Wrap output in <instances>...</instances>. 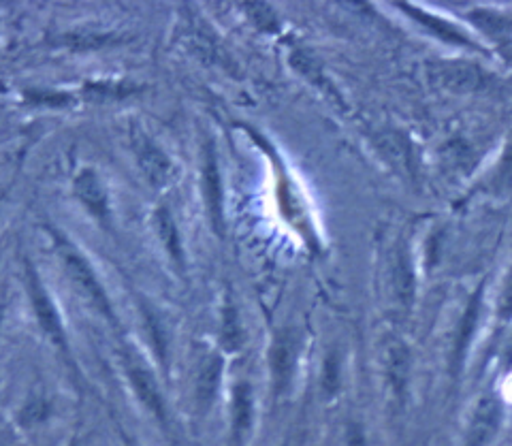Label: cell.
I'll return each mask as SVG.
<instances>
[{"mask_svg": "<svg viewBox=\"0 0 512 446\" xmlns=\"http://www.w3.org/2000/svg\"><path fill=\"white\" fill-rule=\"evenodd\" d=\"M56 244H58V252H60V259L64 269H67V276L73 282L75 289L79 291L92 310L99 312L107 323L111 325H118V316L114 312V306H111V301L103 289L101 280L96 278L94 269L90 267V263L84 259V254L75 250L71 244H67L64 240L56 235Z\"/></svg>", "mask_w": 512, "mask_h": 446, "instance_id": "1", "label": "cell"}, {"mask_svg": "<svg viewBox=\"0 0 512 446\" xmlns=\"http://www.w3.org/2000/svg\"><path fill=\"white\" fill-rule=\"evenodd\" d=\"M26 291H28L30 306H32V312H35L37 325L43 331V336L54 344V348L64 357V361L73 365L69 336H67V329H64L62 316L52 301L50 293H47L45 284L41 282L37 269L32 267L30 261H26Z\"/></svg>", "mask_w": 512, "mask_h": 446, "instance_id": "2", "label": "cell"}, {"mask_svg": "<svg viewBox=\"0 0 512 446\" xmlns=\"http://www.w3.org/2000/svg\"><path fill=\"white\" fill-rule=\"evenodd\" d=\"M120 361H122V370L126 374L128 385H131L141 406L146 408L160 425H167V421H169L167 404H165L163 391H160L152 370L133 353L131 348L120 350Z\"/></svg>", "mask_w": 512, "mask_h": 446, "instance_id": "3", "label": "cell"}, {"mask_svg": "<svg viewBox=\"0 0 512 446\" xmlns=\"http://www.w3.org/2000/svg\"><path fill=\"white\" fill-rule=\"evenodd\" d=\"M299 359V340L293 331H282L271 342L269 348V372H271V389L276 397L288 393L293 385L295 370Z\"/></svg>", "mask_w": 512, "mask_h": 446, "instance_id": "4", "label": "cell"}, {"mask_svg": "<svg viewBox=\"0 0 512 446\" xmlns=\"http://www.w3.org/2000/svg\"><path fill=\"white\" fill-rule=\"evenodd\" d=\"M382 363H384V374H387L391 393L399 402H404L408 393V382H410V368H412L408 346L399 338L389 336L384 340Z\"/></svg>", "mask_w": 512, "mask_h": 446, "instance_id": "5", "label": "cell"}, {"mask_svg": "<svg viewBox=\"0 0 512 446\" xmlns=\"http://www.w3.org/2000/svg\"><path fill=\"white\" fill-rule=\"evenodd\" d=\"M431 79L451 92H474L485 88L487 75L483 69L470 65V62H436L431 65Z\"/></svg>", "mask_w": 512, "mask_h": 446, "instance_id": "6", "label": "cell"}, {"mask_svg": "<svg viewBox=\"0 0 512 446\" xmlns=\"http://www.w3.org/2000/svg\"><path fill=\"white\" fill-rule=\"evenodd\" d=\"M133 152L143 175H146L152 186L160 188L169 184L173 175L169 156L160 150L148 135H143L139 131L133 135Z\"/></svg>", "mask_w": 512, "mask_h": 446, "instance_id": "7", "label": "cell"}, {"mask_svg": "<svg viewBox=\"0 0 512 446\" xmlns=\"http://www.w3.org/2000/svg\"><path fill=\"white\" fill-rule=\"evenodd\" d=\"M203 195L207 212H210L212 229L222 235L224 231V203H222V178L218 169V158L212 143H207L203 152Z\"/></svg>", "mask_w": 512, "mask_h": 446, "instance_id": "8", "label": "cell"}, {"mask_svg": "<svg viewBox=\"0 0 512 446\" xmlns=\"http://www.w3.org/2000/svg\"><path fill=\"white\" fill-rule=\"evenodd\" d=\"M502 423V404L498 397L485 395L483 400L476 404L472 414V421L468 427L466 446H487L491 438L498 434Z\"/></svg>", "mask_w": 512, "mask_h": 446, "instance_id": "9", "label": "cell"}, {"mask_svg": "<svg viewBox=\"0 0 512 446\" xmlns=\"http://www.w3.org/2000/svg\"><path fill=\"white\" fill-rule=\"evenodd\" d=\"M224 359L220 353H205L197 365L195 376V404L201 412H207L216 402L222 385Z\"/></svg>", "mask_w": 512, "mask_h": 446, "instance_id": "10", "label": "cell"}, {"mask_svg": "<svg viewBox=\"0 0 512 446\" xmlns=\"http://www.w3.org/2000/svg\"><path fill=\"white\" fill-rule=\"evenodd\" d=\"M254 423V395L250 382L239 380L233 387L231 397V442L233 446H244Z\"/></svg>", "mask_w": 512, "mask_h": 446, "instance_id": "11", "label": "cell"}, {"mask_svg": "<svg viewBox=\"0 0 512 446\" xmlns=\"http://www.w3.org/2000/svg\"><path fill=\"white\" fill-rule=\"evenodd\" d=\"M483 289H485V284H480L474 291V295L470 297L468 306H466V312H463L461 321H459V329H457L455 344H453V359H451V368H453L455 376H459V372L463 368V359H466V353H468V348H470L472 338L476 333V327H478L480 306H483Z\"/></svg>", "mask_w": 512, "mask_h": 446, "instance_id": "12", "label": "cell"}, {"mask_svg": "<svg viewBox=\"0 0 512 446\" xmlns=\"http://www.w3.org/2000/svg\"><path fill=\"white\" fill-rule=\"evenodd\" d=\"M73 186H75V195L86 205V210L92 216L105 220L109 214V197L96 171L82 169L77 173Z\"/></svg>", "mask_w": 512, "mask_h": 446, "instance_id": "13", "label": "cell"}, {"mask_svg": "<svg viewBox=\"0 0 512 446\" xmlns=\"http://www.w3.org/2000/svg\"><path fill=\"white\" fill-rule=\"evenodd\" d=\"M402 11L408 13L410 18H414V22H419L423 28H427L431 35H436L438 39H442L446 43L461 45V47H476V43L466 33H463V30H459L451 22L438 18V15H431L419 7H406V5H402Z\"/></svg>", "mask_w": 512, "mask_h": 446, "instance_id": "14", "label": "cell"}, {"mask_svg": "<svg viewBox=\"0 0 512 446\" xmlns=\"http://www.w3.org/2000/svg\"><path fill=\"white\" fill-rule=\"evenodd\" d=\"M391 282H393V291H395V297L399 304H402L404 308H410L412 299H414V272H412L410 254L404 244H399L393 252Z\"/></svg>", "mask_w": 512, "mask_h": 446, "instance_id": "15", "label": "cell"}, {"mask_svg": "<svg viewBox=\"0 0 512 446\" xmlns=\"http://www.w3.org/2000/svg\"><path fill=\"white\" fill-rule=\"evenodd\" d=\"M246 333L242 327V318H239L237 308L227 301V306L222 310V321H220V344L227 353H237L239 348L244 346Z\"/></svg>", "mask_w": 512, "mask_h": 446, "instance_id": "16", "label": "cell"}, {"mask_svg": "<svg viewBox=\"0 0 512 446\" xmlns=\"http://www.w3.org/2000/svg\"><path fill=\"white\" fill-rule=\"evenodd\" d=\"M156 225H158V233H160V240H163L167 252L171 254V259L175 263H184V252H182V240H180V233L178 227H175V220L169 214V210H158L156 214Z\"/></svg>", "mask_w": 512, "mask_h": 446, "instance_id": "17", "label": "cell"}, {"mask_svg": "<svg viewBox=\"0 0 512 446\" xmlns=\"http://www.w3.org/2000/svg\"><path fill=\"white\" fill-rule=\"evenodd\" d=\"M143 312V323H146V329H148V336H150V342H152V350L154 355L158 357V361L165 365L169 363V340H167V331H165V325L160 318L150 310L143 306L141 308Z\"/></svg>", "mask_w": 512, "mask_h": 446, "instance_id": "18", "label": "cell"}, {"mask_svg": "<svg viewBox=\"0 0 512 446\" xmlns=\"http://www.w3.org/2000/svg\"><path fill=\"white\" fill-rule=\"evenodd\" d=\"M380 148L384 152V156L391 158V161L397 165V167H406L410 169V163H412V152H410V146L408 141L399 135V133H384L380 135Z\"/></svg>", "mask_w": 512, "mask_h": 446, "instance_id": "19", "label": "cell"}, {"mask_svg": "<svg viewBox=\"0 0 512 446\" xmlns=\"http://www.w3.org/2000/svg\"><path fill=\"white\" fill-rule=\"evenodd\" d=\"M291 62H293V67H295L301 75H306V77L310 79V82L316 84L320 90H327L329 94H335V90H333L331 84L327 82V77L323 75V71H320L318 62H316L314 58H310L306 52H293Z\"/></svg>", "mask_w": 512, "mask_h": 446, "instance_id": "20", "label": "cell"}, {"mask_svg": "<svg viewBox=\"0 0 512 446\" xmlns=\"http://www.w3.org/2000/svg\"><path fill=\"white\" fill-rule=\"evenodd\" d=\"M244 11L252 20V24H256L261 30H267V33H274V30H278V24H280L278 15L269 5L248 3V5H244Z\"/></svg>", "mask_w": 512, "mask_h": 446, "instance_id": "21", "label": "cell"}, {"mask_svg": "<svg viewBox=\"0 0 512 446\" xmlns=\"http://www.w3.org/2000/svg\"><path fill=\"white\" fill-rule=\"evenodd\" d=\"M340 389V361L335 355H329L323 368V393L333 397Z\"/></svg>", "mask_w": 512, "mask_h": 446, "instance_id": "22", "label": "cell"}, {"mask_svg": "<svg viewBox=\"0 0 512 446\" xmlns=\"http://www.w3.org/2000/svg\"><path fill=\"white\" fill-rule=\"evenodd\" d=\"M47 410H50V406H47V402L43 400H32L26 404V408L22 410L20 414V423L24 427H30V425H37L41 421H45L47 417Z\"/></svg>", "mask_w": 512, "mask_h": 446, "instance_id": "23", "label": "cell"}, {"mask_svg": "<svg viewBox=\"0 0 512 446\" xmlns=\"http://www.w3.org/2000/svg\"><path fill=\"white\" fill-rule=\"evenodd\" d=\"M109 37L107 35H64L62 43H67L73 50H90V47H99L103 43H107Z\"/></svg>", "mask_w": 512, "mask_h": 446, "instance_id": "24", "label": "cell"}, {"mask_svg": "<svg viewBox=\"0 0 512 446\" xmlns=\"http://www.w3.org/2000/svg\"><path fill=\"white\" fill-rule=\"evenodd\" d=\"M500 318L502 321H510L512 318V272L504 284L502 299H500Z\"/></svg>", "mask_w": 512, "mask_h": 446, "instance_id": "25", "label": "cell"}, {"mask_svg": "<svg viewBox=\"0 0 512 446\" xmlns=\"http://www.w3.org/2000/svg\"><path fill=\"white\" fill-rule=\"evenodd\" d=\"M348 446H365V436L361 432V427L357 425H350L348 427Z\"/></svg>", "mask_w": 512, "mask_h": 446, "instance_id": "26", "label": "cell"}, {"mask_svg": "<svg viewBox=\"0 0 512 446\" xmlns=\"http://www.w3.org/2000/svg\"><path fill=\"white\" fill-rule=\"evenodd\" d=\"M122 440H124V446H139L131 436H126V434H122Z\"/></svg>", "mask_w": 512, "mask_h": 446, "instance_id": "27", "label": "cell"}, {"mask_svg": "<svg viewBox=\"0 0 512 446\" xmlns=\"http://www.w3.org/2000/svg\"><path fill=\"white\" fill-rule=\"evenodd\" d=\"M3 316H5V306L0 304V325H3Z\"/></svg>", "mask_w": 512, "mask_h": 446, "instance_id": "28", "label": "cell"}, {"mask_svg": "<svg viewBox=\"0 0 512 446\" xmlns=\"http://www.w3.org/2000/svg\"><path fill=\"white\" fill-rule=\"evenodd\" d=\"M69 446H79V444H77V440H71V442H69Z\"/></svg>", "mask_w": 512, "mask_h": 446, "instance_id": "29", "label": "cell"}, {"mask_svg": "<svg viewBox=\"0 0 512 446\" xmlns=\"http://www.w3.org/2000/svg\"><path fill=\"white\" fill-rule=\"evenodd\" d=\"M0 199H3V193H0Z\"/></svg>", "mask_w": 512, "mask_h": 446, "instance_id": "30", "label": "cell"}]
</instances>
